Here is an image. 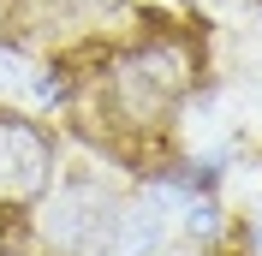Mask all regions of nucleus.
Masks as SVG:
<instances>
[{"instance_id": "f257e3e1", "label": "nucleus", "mask_w": 262, "mask_h": 256, "mask_svg": "<svg viewBox=\"0 0 262 256\" xmlns=\"http://www.w3.org/2000/svg\"><path fill=\"white\" fill-rule=\"evenodd\" d=\"M131 179L114 161L66 155L54 185L24 208V256H114Z\"/></svg>"}, {"instance_id": "f03ea898", "label": "nucleus", "mask_w": 262, "mask_h": 256, "mask_svg": "<svg viewBox=\"0 0 262 256\" xmlns=\"http://www.w3.org/2000/svg\"><path fill=\"white\" fill-rule=\"evenodd\" d=\"M66 161L60 125H48L42 113L0 101V221H24V208L54 185Z\"/></svg>"}, {"instance_id": "7ed1b4c3", "label": "nucleus", "mask_w": 262, "mask_h": 256, "mask_svg": "<svg viewBox=\"0 0 262 256\" xmlns=\"http://www.w3.org/2000/svg\"><path fill=\"white\" fill-rule=\"evenodd\" d=\"M238 244L245 256H262V197L250 203V215H238Z\"/></svg>"}]
</instances>
